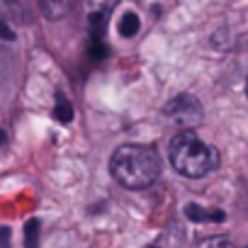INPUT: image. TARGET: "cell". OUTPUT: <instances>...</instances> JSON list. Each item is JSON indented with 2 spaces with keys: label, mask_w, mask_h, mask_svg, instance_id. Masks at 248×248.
I'll return each instance as SVG.
<instances>
[{
  "label": "cell",
  "mask_w": 248,
  "mask_h": 248,
  "mask_svg": "<svg viewBox=\"0 0 248 248\" xmlns=\"http://www.w3.org/2000/svg\"><path fill=\"white\" fill-rule=\"evenodd\" d=\"M197 248H233V241L229 236H207L197 243Z\"/></svg>",
  "instance_id": "cell-11"
},
{
  "label": "cell",
  "mask_w": 248,
  "mask_h": 248,
  "mask_svg": "<svg viewBox=\"0 0 248 248\" xmlns=\"http://www.w3.org/2000/svg\"><path fill=\"white\" fill-rule=\"evenodd\" d=\"M170 166L183 178H204L219 166V151L204 144L195 132H178L170 139Z\"/></svg>",
  "instance_id": "cell-2"
},
{
  "label": "cell",
  "mask_w": 248,
  "mask_h": 248,
  "mask_svg": "<svg viewBox=\"0 0 248 248\" xmlns=\"http://www.w3.org/2000/svg\"><path fill=\"white\" fill-rule=\"evenodd\" d=\"M119 0H85L88 8V27H90V39H102L105 25Z\"/></svg>",
  "instance_id": "cell-4"
},
{
  "label": "cell",
  "mask_w": 248,
  "mask_h": 248,
  "mask_svg": "<svg viewBox=\"0 0 248 248\" xmlns=\"http://www.w3.org/2000/svg\"><path fill=\"white\" fill-rule=\"evenodd\" d=\"M76 5V0H39V10L46 20L56 22V20H63Z\"/></svg>",
  "instance_id": "cell-6"
},
{
  "label": "cell",
  "mask_w": 248,
  "mask_h": 248,
  "mask_svg": "<svg viewBox=\"0 0 248 248\" xmlns=\"http://www.w3.org/2000/svg\"><path fill=\"white\" fill-rule=\"evenodd\" d=\"M246 95H248V80H246Z\"/></svg>",
  "instance_id": "cell-15"
},
{
  "label": "cell",
  "mask_w": 248,
  "mask_h": 248,
  "mask_svg": "<svg viewBox=\"0 0 248 248\" xmlns=\"http://www.w3.org/2000/svg\"><path fill=\"white\" fill-rule=\"evenodd\" d=\"M39 219H27L25 224V248H39Z\"/></svg>",
  "instance_id": "cell-10"
},
{
  "label": "cell",
  "mask_w": 248,
  "mask_h": 248,
  "mask_svg": "<svg viewBox=\"0 0 248 248\" xmlns=\"http://www.w3.org/2000/svg\"><path fill=\"white\" fill-rule=\"evenodd\" d=\"M139 27H141V22H139V17H137L134 13H124V15H122V20H119V34H122L124 39L137 37V34H139Z\"/></svg>",
  "instance_id": "cell-8"
},
{
  "label": "cell",
  "mask_w": 248,
  "mask_h": 248,
  "mask_svg": "<svg viewBox=\"0 0 248 248\" xmlns=\"http://www.w3.org/2000/svg\"><path fill=\"white\" fill-rule=\"evenodd\" d=\"M112 178L127 190H146L161 175V158L154 146L124 144L109 158Z\"/></svg>",
  "instance_id": "cell-1"
},
{
  "label": "cell",
  "mask_w": 248,
  "mask_h": 248,
  "mask_svg": "<svg viewBox=\"0 0 248 248\" xmlns=\"http://www.w3.org/2000/svg\"><path fill=\"white\" fill-rule=\"evenodd\" d=\"M163 114L170 124H175L178 129H195L200 127V124L204 122V109H202V102L190 95V93H180L175 97H170L163 107Z\"/></svg>",
  "instance_id": "cell-3"
},
{
  "label": "cell",
  "mask_w": 248,
  "mask_h": 248,
  "mask_svg": "<svg viewBox=\"0 0 248 248\" xmlns=\"http://www.w3.org/2000/svg\"><path fill=\"white\" fill-rule=\"evenodd\" d=\"M0 10H3L10 20L30 25L32 22V8L30 0H0Z\"/></svg>",
  "instance_id": "cell-5"
},
{
  "label": "cell",
  "mask_w": 248,
  "mask_h": 248,
  "mask_svg": "<svg viewBox=\"0 0 248 248\" xmlns=\"http://www.w3.org/2000/svg\"><path fill=\"white\" fill-rule=\"evenodd\" d=\"M54 117L63 124H68L73 119V105L66 100L63 93H56V105H54Z\"/></svg>",
  "instance_id": "cell-9"
},
{
  "label": "cell",
  "mask_w": 248,
  "mask_h": 248,
  "mask_svg": "<svg viewBox=\"0 0 248 248\" xmlns=\"http://www.w3.org/2000/svg\"><path fill=\"white\" fill-rule=\"evenodd\" d=\"M0 39H3V42H15L17 37H15V32L3 22V20H0Z\"/></svg>",
  "instance_id": "cell-12"
},
{
  "label": "cell",
  "mask_w": 248,
  "mask_h": 248,
  "mask_svg": "<svg viewBox=\"0 0 248 248\" xmlns=\"http://www.w3.org/2000/svg\"><path fill=\"white\" fill-rule=\"evenodd\" d=\"M146 248H156V246H146Z\"/></svg>",
  "instance_id": "cell-16"
},
{
  "label": "cell",
  "mask_w": 248,
  "mask_h": 248,
  "mask_svg": "<svg viewBox=\"0 0 248 248\" xmlns=\"http://www.w3.org/2000/svg\"><path fill=\"white\" fill-rule=\"evenodd\" d=\"M5 144H8V134H5L3 129H0V149H3Z\"/></svg>",
  "instance_id": "cell-14"
},
{
  "label": "cell",
  "mask_w": 248,
  "mask_h": 248,
  "mask_svg": "<svg viewBox=\"0 0 248 248\" xmlns=\"http://www.w3.org/2000/svg\"><path fill=\"white\" fill-rule=\"evenodd\" d=\"M0 248H10V229L0 226Z\"/></svg>",
  "instance_id": "cell-13"
},
{
  "label": "cell",
  "mask_w": 248,
  "mask_h": 248,
  "mask_svg": "<svg viewBox=\"0 0 248 248\" xmlns=\"http://www.w3.org/2000/svg\"><path fill=\"white\" fill-rule=\"evenodd\" d=\"M185 217L190 219V221H217V224H221L224 219H226V214H224V209H207V207H200V204H195V202H190V204H185Z\"/></svg>",
  "instance_id": "cell-7"
}]
</instances>
